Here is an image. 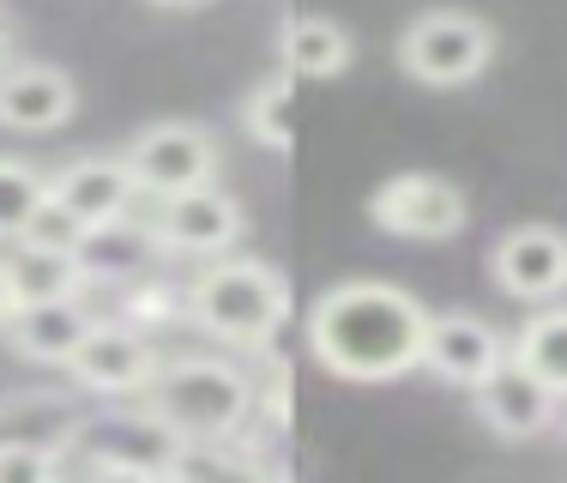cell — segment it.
<instances>
[{"instance_id":"277c9868","label":"cell","mask_w":567,"mask_h":483,"mask_svg":"<svg viewBox=\"0 0 567 483\" xmlns=\"http://www.w3.org/2000/svg\"><path fill=\"white\" fill-rule=\"evenodd\" d=\"M489 61H495V24L477 19V12H458V7L416 12L399 37V66L416 85H435V91L471 85Z\"/></svg>"},{"instance_id":"6da1fadb","label":"cell","mask_w":567,"mask_h":483,"mask_svg":"<svg viewBox=\"0 0 567 483\" xmlns=\"http://www.w3.org/2000/svg\"><path fill=\"white\" fill-rule=\"evenodd\" d=\"M423 332H429V308L399 285L381 278H350L332 285L308 315V351L350 387H381L399 374L423 369Z\"/></svg>"},{"instance_id":"44dd1931","label":"cell","mask_w":567,"mask_h":483,"mask_svg":"<svg viewBox=\"0 0 567 483\" xmlns=\"http://www.w3.org/2000/svg\"><path fill=\"white\" fill-rule=\"evenodd\" d=\"M91 230H85V218L79 212H66L55 194H43L37 199V212L24 218V230L12 236V242H37V248H79Z\"/></svg>"},{"instance_id":"d4e9b609","label":"cell","mask_w":567,"mask_h":483,"mask_svg":"<svg viewBox=\"0 0 567 483\" xmlns=\"http://www.w3.org/2000/svg\"><path fill=\"white\" fill-rule=\"evenodd\" d=\"M152 7H199V0H152Z\"/></svg>"},{"instance_id":"7c38bea8","label":"cell","mask_w":567,"mask_h":483,"mask_svg":"<svg viewBox=\"0 0 567 483\" xmlns=\"http://www.w3.org/2000/svg\"><path fill=\"white\" fill-rule=\"evenodd\" d=\"M79 115V85L55 61H12L0 73V127L7 133H55Z\"/></svg>"},{"instance_id":"e0dca14e","label":"cell","mask_w":567,"mask_h":483,"mask_svg":"<svg viewBox=\"0 0 567 483\" xmlns=\"http://www.w3.org/2000/svg\"><path fill=\"white\" fill-rule=\"evenodd\" d=\"M152 254H164V248H157V236L152 230L140 236L127 218L97 224V230L79 242V260H85L91 285H110V278H140V266H152Z\"/></svg>"},{"instance_id":"ac0fdd59","label":"cell","mask_w":567,"mask_h":483,"mask_svg":"<svg viewBox=\"0 0 567 483\" xmlns=\"http://www.w3.org/2000/svg\"><path fill=\"white\" fill-rule=\"evenodd\" d=\"M513 357L525 362L532 374H544L549 387L567 399V308L561 302H544V315H532L507 345Z\"/></svg>"},{"instance_id":"ba28073f","label":"cell","mask_w":567,"mask_h":483,"mask_svg":"<svg viewBox=\"0 0 567 483\" xmlns=\"http://www.w3.org/2000/svg\"><path fill=\"white\" fill-rule=\"evenodd\" d=\"M164 362L152 357V339L140 327H121V320H97L85 332V345L73 351L66 374H73L79 393L91 399H145Z\"/></svg>"},{"instance_id":"5bb4252c","label":"cell","mask_w":567,"mask_h":483,"mask_svg":"<svg viewBox=\"0 0 567 483\" xmlns=\"http://www.w3.org/2000/svg\"><path fill=\"white\" fill-rule=\"evenodd\" d=\"M49 194H55L66 212H79L85 230L133 218V206H140V182H133L127 157H73L66 169L49 176Z\"/></svg>"},{"instance_id":"ffe728a7","label":"cell","mask_w":567,"mask_h":483,"mask_svg":"<svg viewBox=\"0 0 567 483\" xmlns=\"http://www.w3.org/2000/svg\"><path fill=\"white\" fill-rule=\"evenodd\" d=\"M49 194V176L31 169L24 157H0V242L24 230V218L37 212V199Z\"/></svg>"},{"instance_id":"2e32d148","label":"cell","mask_w":567,"mask_h":483,"mask_svg":"<svg viewBox=\"0 0 567 483\" xmlns=\"http://www.w3.org/2000/svg\"><path fill=\"white\" fill-rule=\"evenodd\" d=\"M350 61H357V43H350V31L339 19H327V12L290 19V31H284V66L296 79H339Z\"/></svg>"},{"instance_id":"8992f818","label":"cell","mask_w":567,"mask_h":483,"mask_svg":"<svg viewBox=\"0 0 567 483\" xmlns=\"http://www.w3.org/2000/svg\"><path fill=\"white\" fill-rule=\"evenodd\" d=\"M369 218L399 242H453L465 230L471 206L458 182L429 176V169H404V176L381 182V194L369 199Z\"/></svg>"},{"instance_id":"9a60e30c","label":"cell","mask_w":567,"mask_h":483,"mask_svg":"<svg viewBox=\"0 0 567 483\" xmlns=\"http://www.w3.org/2000/svg\"><path fill=\"white\" fill-rule=\"evenodd\" d=\"M7 278H12V297L24 302H55V297H85L91 278L79 248H37V242H12L7 248Z\"/></svg>"},{"instance_id":"30bf717a","label":"cell","mask_w":567,"mask_h":483,"mask_svg":"<svg viewBox=\"0 0 567 483\" xmlns=\"http://www.w3.org/2000/svg\"><path fill=\"white\" fill-rule=\"evenodd\" d=\"M471 393H477V418L489 423L502 441H537L549 423L561 418V393L544 381V374L525 369L513 351L495 362Z\"/></svg>"},{"instance_id":"7a4b0ae2","label":"cell","mask_w":567,"mask_h":483,"mask_svg":"<svg viewBox=\"0 0 567 483\" xmlns=\"http://www.w3.org/2000/svg\"><path fill=\"white\" fill-rule=\"evenodd\" d=\"M187 320L212 339L260 351L266 339L290 320V285L278 266L248 260V254H218L206 273L187 285Z\"/></svg>"},{"instance_id":"3957f363","label":"cell","mask_w":567,"mask_h":483,"mask_svg":"<svg viewBox=\"0 0 567 483\" xmlns=\"http://www.w3.org/2000/svg\"><path fill=\"white\" fill-rule=\"evenodd\" d=\"M182 441H236L254 418V374L229 357H175L140 399Z\"/></svg>"},{"instance_id":"5b68a950","label":"cell","mask_w":567,"mask_h":483,"mask_svg":"<svg viewBox=\"0 0 567 483\" xmlns=\"http://www.w3.org/2000/svg\"><path fill=\"white\" fill-rule=\"evenodd\" d=\"M121 157H127L140 194H152V199L182 194V187H199V182H218V169H224L218 133L199 127V121H152Z\"/></svg>"},{"instance_id":"d6986e66","label":"cell","mask_w":567,"mask_h":483,"mask_svg":"<svg viewBox=\"0 0 567 483\" xmlns=\"http://www.w3.org/2000/svg\"><path fill=\"white\" fill-rule=\"evenodd\" d=\"M241 127H248L254 145L284 152V145H290V79H284V73L260 79V85L241 97Z\"/></svg>"},{"instance_id":"8fae6325","label":"cell","mask_w":567,"mask_h":483,"mask_svg":"<svg viewBox=\"0 0 567 483\" xmlns=\"http://www.w3.org/2000/svg\"><path fill=\"white\" fill-rule=\"evenodd\" d=\"M507 345L513 339L502 327H489L483 315H465V308H453V315H429L423 369L435 374V381H447V387H477L483 374L507 357Z\"/></svg>"},{"instance_id":"4fadbf2b","label":"cell","mask_w":567,"mask_h":483,"mask_svg":"<svg viewBox=\"0 0 567 483\" xmlns=\"http://www.w3.org/2000/svg\"><path fill=\"white\" fill-rule=\"evenodd\" d=\"M97 327L85 297H55V302H24L12 308V320L0 327V339L12 345L24 362H49V369H66L73 351L85 345V332Z\"/></svg>"},{"instance_id":"603a6c76","label":"cell","mask_w":567,"mask_h":483,"mask_svg":"<svg viewBox=\"0 0 567 483\" xmlns=\"http://www.w3.org/2000/svg\"><path fill=\"white\" fill-rule=\"evenodd\" d=\"M12 308H19V297H12V278H7V254H0V327L12 320Z\"/></svg>"},{"instance_id":"7402d4cb","label":"cell","mask_w":567,"mask_h":483,"mask_svg":"<svg viewBox=\"0 0 567 483\" xmlns=\"http://www.w3.org/2000/svg\"><path fill=\"white\" fill-rule=\"evenodd\" d=\"M49 472H55V448L0 435V483H43Z\"/></svg>"},{"instance_id":"52a82bcc","label":"cell","mask_w":567,"mask_h":483,"mask_svg":"<svg viewBox=\"0 0 567 483\" xmlns=\"http://www.w3.org/2000/svg\"><path fill=\"white\" fill-rule=\"evenodd\" d=\"M248 230L241 206L224 194L218 182H199V187H182V194H164L157 199V218H152V236L164 254H187V260H218L229 254Z\"/></svg>"},{"instance_id":"cb8c5ba5","label":"cell","mask_w":567,"mask_h":483,"mask_svg":"<svg viewBox=\"0 0 567 483\" xmlns=\"http://www.w3.org/2000/svg\"><path fill=\"white\" fill-rule=\"evenodd\" d=\"M12 61H19V37H12L7 24H0V73H7Z\"/></svg>"},{"instance_id":"9c48e42d","label":"cell","mask_w":567,"mask_h":483,"mask_svg":"<svg viewBox=\"0 0 567 483\" xmlns=\"http://www.w3.org/2000/svg\"><path fill=\"white\" fill-rule=\"evenodd\" d=\"M489 278L513 302H561L567 290V230L556 224H513L489 248Z\"/></svg>"}]
</instances>
